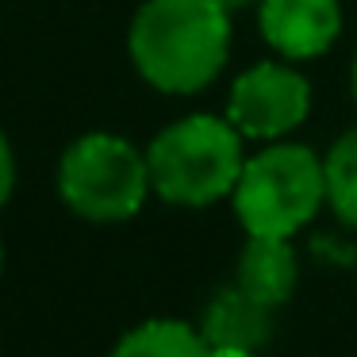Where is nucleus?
Returning a JSON list of instances; mask_svg holds the SVG:
<instances>
[{"mask_svg":"<svg viewBox=\"0 0 357 357\" xmlns=\"http://www.w3.org/2000/svg\"><path fill=\"white\" fill-rule=\"evenodd\" d=\"M326 204V169L323 158L300 142H265L254 158H246L242 177L234 185L231 208L246 234L292 238L296 231L319 215Z\"/></svg>","mask_w":357,"mask_h":357,"instance_id":"nucleus-3","label":"nucleus"},{"mask_svg":"<svg viewBox=\"0 0 357 357\" xmlns=\"http://www.w3.org/2000/svg\"><path fill=\"white\" fill-rule=\"evenodd\" d=\"M200 334L208 346H242L261 354L273 338V307L242 292L238 284H227L204 307Z\"/></svg>","mask_w":357,"mask_h":357,"instance_id":"nucleus-8","label":"nucleus"},{"mask_svg":"<svg viewBox=\"0 0 357 357\" xmlns=\"http://www.w3.org/2000/svg\"><path fill=\"white\" fill-rule=\"evenodd\" d=\"M296 280H300V257L292 250V238H265V234H246V246L238 254L234 284L261 300L265 307L277 311L280 303L292 300Z\"/></svg>","mask_w":357,"mask_h":357,"instance_id":"nucleus-7","label":"nucleus"},{"mask_svg":"<svg viewBox=\"0 0 357 357\" xmlns=\"http://www.w3.org/2000/svg\"><path fill=\"white\" fill-rule=\"evenodd\" d=\"M0 269H4V242H0Z\"/></svg>","mask_w":357,"mask_h":357,"instance_id":"nucleus-15","label":"nucleus"},{"mask_svg":"<svg viewBox=\"0 0 357 357\" xmlns=\"http://www.w3.org/2000/svg\"><path fill=\"white\" fill-rule=\"evenodd\" d=\"M154 196L173 208H211L231 200L242 177V131L227 116H185L146 146Z\"/></svg>","mask_w":357,"mask_h":357,"instance_id":"nucleus-2","label":"nucleus"},{"mask_svg":"<svg viewBox=\"0 0 357 357\" xmlns=\"http://www.w3.org/2000/svg\"><path fill=\"white\" fill-rule=\"evenodd\" d=\"M208 357H261L257 349H242V346H211Z\"/></svg>","mask_w":357,"mask_h":357,"instance_id":"nucleus-12","label":"nucleus"},{"mask_svg":"<svg viewBox=\"0 0 357 357\" xmlns=\"http://www.w3.org/2000/svg\"><path fill=\"white\" fill-rule=\"evenodd\" d=\"M150 185L146 150L112 131H89L58 162V196L85 223H127L142 211Z\"/></svg>","mask_w":357,"mask_h":357,"instance_id":"nucleus-4","label":"nucleus"},{"mask_svg":"<svg viewBox=\"0 0 357 357\" xmlns=\"http://www.w3.org/2000/svg\"><path fill=\"white\" fill-rule=\"evenodd\" d=\"M211 346L204 342L200 326L185 319H146L131 326L112 346L108 357H208Z\"/></svg>","mask_w":357,"mask_h":357,"instance_id":"nucleus-9","label":"nucleus"},{"mask_svg":"<svg viewBox=\"0 0 357 357\" xmlns=\"http://www.w3.org/2000/svg\"><path fill=\"white\" fill-rule=\"evenodd\" d=\"M326 169V204L346 227L357 231V127L342 131L323 158Z\"/></svg>","mask_w":357,"mask_h":357,"instance_id":"nucleus-10","label":"nucleus"},{"mask_svg":"<svg viewBox=\"0 0 357 357\" xmlns=\"http://www.w3.org/2000/svg\"><path fill=\"white\" fill-rule=\"evenodd\" d=\"M12 188H16V154H12L8 135L0 131V208L12 200Z\"/></svg>","mask_w":357,"mask_h":357,"instance_id":"nucleus-11","label":"nucleus"},{"mask_svg":"<svg viewBox=\"0 0 357 357\" xmlns=\"http://www.w3.org/2000/svg\"><path fill=\"white\" fill-rule=\"evenodd\" d=\"M349 89H354V100H357V54H354V70H349Z\"/></svg>","mask_w":357,"mask_h":357,"instance_id":"nucleus-14","label":"nucleus"},{"mask_svg":"<svg viewBox=\"0 0 357 357\" xmlns=\"http://www.w3.org/2000/svg\"><path fill=\"white\" fill-rule=\"evenodd\" d=\"M223 12H238V8H250V4H261V0H215Z\"/></svg>","mask_w":357,"mask_h":357,"instance_id":"nucleus-13","label":"nucleus"},{"mask_svg":"<svg viewBox=\"0 0 357 357\" xmlns=\"http://www.w3.org/2000/svg\"><path fill=\"white\" fill-rule=\"evenodd\" d=\"M127 54L158 93H204L231 54V12L215 0H142L127 31Z\"/></svg>","mask_w":357,"mask_h":357,"instance_id":"nucleus-1","label":"nucleus"},{"mask_svg":"<svg viewBox=\"0 0 357 357\" xmlns=\"http://www.w3.org/2000/svg\"><path fill=\"white\" fill-rule=\"evenodd\" d=\"M311 81L288 62H257L238 73L227 100V119L254 142H280L307 119Z\"/></svg>","mask_w":357,"mask_h":357,"instance_id":"nucleus-5","label":"nucleus"},{"mask_svg":"<svg viewBox=\"0 0 357 357\" xmlns=\"http://www.w3.org/2000/svg\"><path fill=\"white\" fill-rule=\"evenodd\" d=\"M257 27L284 62H307L338 43L342 8L338 0H261Z\"/></svg>","mask_w":357,"mask_h":357,"instance_id":"nucleus-6","label":"nucleus"}]
</instances>
